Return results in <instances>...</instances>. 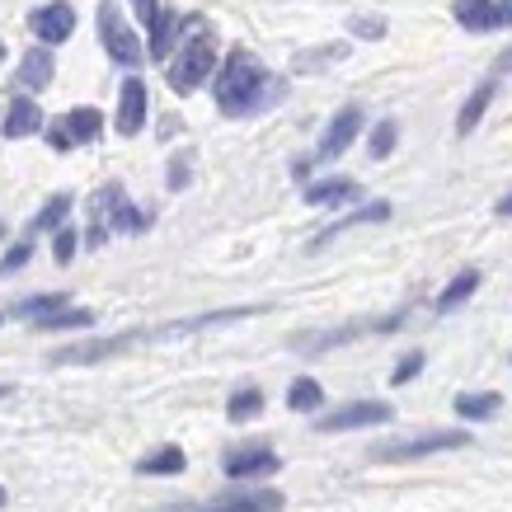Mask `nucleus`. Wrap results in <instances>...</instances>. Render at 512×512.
I'll return each mask as SVG.
<instances>
[{"mask_svg": "<svg viewBox=\"0 0 512 512\" xmlns=\"http://www.w3.org/2000/svg\"><path fill=\"white\" fill-rule=\"evenodd\" d=\"M381 221H390V202H362V207H353L348 217H339L334 226H325V231L311 240V249H320V245H329L334 235H343V231H353V226H381Z\"/></svg>", "mask_w": 512, "mask_h": 512, "instance_id": "nucleus-17", "label": "nucleus"}, {"mask_svg": "<svg viewBox=\"0 0 512 512\" xmlns=\"http://www.w3.org/2000/svg\"><path fill=\"white\" fill-rule=\"evenodd\" d=\"M76 240H80L76 231L57 226V235H52V259H57V264H71V259H76Z\"/></svg>", "mask_w": 512, "mask_h": 512, "instance_id": "nucleus-32", "label": "nucleus"}, {"mask_svg": "<svg viewBox=\"0 0 512 512\" xmlns=\"http://www.w3.org/2000/svg\"><path fill=\"white\" fill-rule=\"evenodd\" d=\"M170 188H188V156L174 160V174H170Z\"/></svg>", "mask_w": 512, "mask_h": 512, "instance_id": "nucleus-35", "label": "nucleus"}, {"mask_svg": "<svg viewBox=\"0 0 512 512\" xmlns=\"http://www.w3.org/2000/svg\"><path fill=\"white\" fill-rule=\"evenodd\" d=\"M278 451L268 447V442H249V447H235L226 451V480L235 484H254V480H268V475H278Z\"/></svg>", "mask_w": 512, "mask_h": 512, "instance_id": "nucleus-8", "label": "nucleus"}, {"mask_svg": "<svg viewBox=\"0 0 512 512\" xmlns=\"http://www.w3.org/2000/svg\"><path fill=\"white\" fill-rule=\"evenodd\" d=\"M498 71H512V47L503 52V57H498Z\"/></svg>", "mask_w": 512, "mask_h": 512, "instance_id": "nucleus-38", "label": "nucleus"}, {"mask_svg": "<svg viewBox=\"0 0 512 512\" xmlns=\"http://www.w3.org/2000/svg\"><path fill=\"white\" fill-rule=\"evenodd\" d=\"M498 19H503V24H512V0H498Z\"/></svg>", "mask_w": 512, "mask_h": 512, "instance_id": "nucleus-36", "label": "nucleus"}, {"mask_svg": "<svg viewBox=\"0 0 512 512\" xmlns=\"http://www.w3.org/2000/svg\"><path fill=\"white\" fill-rule=\"evenodd\" d=\"M71 202H76L71 193H52V198L43 202V212L33 217V231H57V226L71 217Z\"/></svg>", "mask_w": 512, "mask_h": 512, "instance_id": "nucleus-29", "label": "nucleus"}, {"mask_svg": "<svg viewBox=\"0 0 512 512\" xmlns=\"http://www.w3.org/2000/svg\"><path fill=\"white\" fill-rule=\"evenodd\" d=\"M212 76H217L212 94H217V109L226 113V118H254V113L273 109L282 99V80L273 76V71L259 62V52H249V47L226 52V62H217Z\"/></svg>", "mask_w": 512, "mask_h": 512, "instance_id": "nucleus-1", "label": "nucleus"}, {"mask_svg": "<svg viewBox=\"0 0 512 512\" xmlns=\"http://www.w3.org/2000/svg\"><path fill=\"white\" fill-rule=\"evenodd\" d=\"M141 127H146V80L127 76L123 90H118V132H123V137H137Z\"/></svg>", "mask_w": 512, "mask_h": 512, "instance_id": "nucleus-14", "label": "nucleus"}, {"mask_svg": "<svg viewBox=\"0 0 512 512\" xmlns=\"http://www.w3.org/2000/svg\"><path fill=\"white\" fill-rule=\"evenodd\" d=\"M99 43H104V52H109L118 66H127V71H137V66L146 62V47H141L137 29L127 24L118 0H99Z\"/></svg>", "mask_w": 512, "mask_h": 512, "instance_id": "nucleus-6", "label": "nucleus"}, {"mask_svg": "<svg viewBox=\"0 0 512 512\" xmlns=\"http://www.w3.org/2000/svg\"><path fill=\"white\" fill-rule=\"evenodd\" d=\"M52 76H57V62H52V47H47V43H38L33 52H24V62H19V71H15L19 90H29V94L47 90V85H52Z\"/></svg>", "mask_w": 512, "mask_h": 512, "instance_id": "nucleus-16", "label": "nucleus"}, {"mask_svg": "<svg viewBox=\"0 0 512 512\" xmlns=\"http://www.w3.org/2000/svg\"><path fill=\"white\" fill-rule=\"evenodd\" d=\"M62 306H71V296H66V292H38V296H24V301H15V315L33 325V320H43V315L62 311Z\"/></svg>", "mask_w": 512, "mask_h": 512, "instance_id": "nucleus-27", "label": "nucleus"}, {"mask_svg": "<svg viewBox=\"0 0 512 512\" xmlns=\"http://www.w3.org/2000/svg\"><path fill=\"white\" fill-rule=\"evenodd\" d=\"M217 71V29L207 19H193L188 24V38L174 47L170 62V90L174 94H198Z\"/></svg>", "mask_w": 512, "mask_h": 512, "instance_id": "nucleus-3", "label": "nucleus"}, {"mask_svg": "<svg viewBox=\"0 0 512 512\" xmlns=\"http://www.w3.org/2000/svg\"><path fill=\"white\" fill-rule=\"evenodd\" d=\"M109 231H127V235L151 231V212H137L118 184L99 188V198H94V226L85 231V245H104Z\"/></svg>", "mask_w": 512, "mask_h": 512, "instance_id": "nucleus-4", "label": "nucleus"}, {"mask_svg": "<svg viewBox=\"0 0 512 512\" xmlns=\"http://www.w3.org/2000/svg\"><path fill=\"white\" fill-rule=\"evenodd\" d=\"M188 470V456H184V447H156V451H146L137 461V475H146V480H156V475H184Z\"/></svg>", "mask_w": 512, "mask_h": 512, "instance_id": "nucleus-22", "label": "nucleus"}, {"mask_svg": "<svg viewBox=\"0 0 512 512\" xmlns=\"http://www.w3.org/2000/svg\"><path fill=\"white\" fill-rule=\"evenodd\" d=\"M249 315H259V306H231V311H212V315H188V320H174V325H151V329H137V334H113V339L76 343V348L57 353L52 362H57V367H85V362H104V357H113V353L141 348V343L188 339V334H207V329L235 325V320H249Z\"/></svg>", "mask_w": 512, "mask_h": 512, "instance_id": "nucleus-2", "label": "nucleus"}, {"mask_svg": "<svg viewBox=\"0 0 512 512\" xmlns=\"http://www.w3.org/2000/svg\"><path fill=\"white\" fill-rule=\"evenodd\" d=\"M10 395H15V386H0V400H10Z\"/></svg>", "mask_w": 512, "mask_h": 512, "instance_id": "nucleus-39", "label": "nucleus"}, {"mask_svg": "<svg viewBox=\"0 0 512 512\" xmlns=\"http://www.w3.org/2000/svg\"><path fill=\"white\" fill-rule=\"evenodd\" d=\"M99 132H104V113L99 109H71L47 127V146H52V151H71V146L99 141Z\"/></svg>", "mask_w": 512, "mask_h": 512, "instance_id": "nucleus-9", "label": "nucleus"}, {"mask_svg": "<svg viewBox=\"0 0 512 512\" xmlns=\"http://www.w3.org/2000/svg\"><path fill=\"white\" fill-rule=\"evenodd\" d=\"M498 409H503V395H498V390H466V395H456V414L466 423L494 419Z\"/></svg>", "mask_w": 512, "mask_h": 512, "instance_id": "nucleus-23", "label": "nucleus"}, {"mask_svg": "<svg viewBox=\"0 0 512 512\" xmlns=\"http://www.w3.org/2000/svg\"><path fill=\"white\" fill-rule=\"evenodd\" d=\"M362 198V184L357 179H348V174H334V179H315V184H306V202L311 207H343V202Z\"/></svg>", "mask_w": 512, "mask_h": 512, "instance_id": "nucleus-18", "label": "nucleus"}, {"mask_svg": "<svg viewBox=\"0 0 512 512\" xmlns=\"http://www.w3.org/2000/svg\"><path fill=\"white\" fill-rule=\"evenodd\" d=\"M400 325H404L400 315H386V320H372V325H339V329H329V334H296L292 348H306V357H315V353H329V348H339V343L367 339V334H381V329H400Z\"/></svg>", "mask_w": 512, "mask_h": 512, "instance_id": "nucleus-11", "label": "nucleus"}, {"mask_svg": "<svg viewBox=\"0 0 512 512\" xmlns=\"http://www.w3.org/2000/svg\"><path fill=\"white\" fill-rule=\"evenodd\" d=\"M489 104H494V80H484V85H475V90H470V99L461 104V113H456V132H461V137H466V132H475Z\"/></svg>", "mask_w": 512, "mask_h": 512, "instance_id": "nucleus-24", "label": "nucleus"}, {"mask_svg": "<svg viewBox=\"0 0 512 512\" xmlns=\"http://www.w3.org/2000/svg\"><path fill=\"white\" fill-rule=\"evenodd\" d=\"M146 29H151V43H146V57H151V62H160V66H165V57H170V52H174V38H179V15L160 5V10H156V19H151Z\"/></svg>", "mask_w": 512, "mask_h": 512, "instance_id": "nucleus-20", "label": "nucleus"}, {"mask_svg": "<svg viewBox=\"0 0 512 512\" xmlns=\"http://www.w3.org/2000/svg\"><path fill=\"white\" fill-rule=\"evenodd\" d=\"M395 419V409L386 400H348L339 409H329L315 419L320 433H348V428H376V423H390Z\"/></svg>", "mask_w": 512, "mask_h": 512, "instance_id": "nucleus-7", "label": "nucleus"}, {"mask_svg": "<svg viewBox=\"0 0 512 512\" xmlns=\"http://www.w3.org/2000/svg\"><path fill=\"white\" fill-rule=\"evenodd\" d=\"M320 404H325V386L315 376H296L287 386V409H296V414H315Z\"/></svg>", "mask_w": 512, "mask_h": 512, "instance_id": "nucleus-25", "label": "nucleus"}, {"mask_svg": "<svg viewBox=\"0 0 512 512\" xmlns=\"http://www.w3.org/2000/svg\"><path fill=\"white\" fill-rule=\"evenodd\" d=\"M395 141H400V132H395V123H376L372 127V146H367V151H372V160H386L390 151H395Z\"/></svg>", "mask_w": 512, "mask_h": 512, "instance_id": "nucleus-30", "label": "nucleus"}, {"mask_svg": "<svg viewBox=\"0 0 512 512\" xmlns=\"http://www.w3.org/2000/svg\"><path fill=\"white\" fill-rule=\"evenodd\" d=\"M90 325H94V311H85V306H62V311L33 320V329H43V334H52V329H90Z\"/></svg>", "mask_w": 512, "mask_h": 512, "instance_id": "nucleus-28", "label": "nucleus"}, {"mask_svg": "<svg viewBox=\"0 0 512 512\" xmlns=\"http://www.w3.org/2000/svg\"><path fill=\"white\" fill-rule=\"evenodd\" d=\"M0 240H5V221H0Z\"/></svg>", "mask_w": 512, "mask_h": 512, "instance_id": "nucleus-40", "label": "nucleus"}, {"mask_svg": "<svg viewBox=\"0 0 512 512\" xmlns=\"http://www.w3.org/2000/svg\"><path fill=\"white\" fill-rule=\"evenodd\" d=\"M357 132H362V104H348V109H339L334 118H329L325 137H320V146H315V160H320V165L339 160L343 151L357 141Z\"/></svg>", "mask_w": 512, "mask_h": 512, "instance_id": "nucleus-12", "label": "nucleus"}, {"mask_svg": "<svg viewBox=\"0 0 512 512\" xmlns=\"http://www.w3.org/2000/svg\"><path fill=\"white\" fill-rule=\"evenodd\" d=\"M287 498L273 494V489H235V494H221L212 503H179L174 512H282Z\"/></svg>", "mask_w": 512, "mask_h": 512, "instance_id": "nucleus-10", "label": "nucleus"}, {"mask_svg": "<svg viewBox=\"0 0 512 512\" xmlns=\"http://www.w3.org/2000/svg\"><path fill=\"white\" fill-rule=\"evenodd\" d=\"M475 292H480V273H475V268H466V273H456V278H451L447 287L437 292L433 311H437V315H456Z\"/></svg>", "mask_w": 512, "mask_h": 512, "instance_id": "nucleus-21", "label": "nucleus"}, {"mask_svg": "<svg viewBox=\"0 0 512 512\" xmlns=\"http://www.w3.org/2000/svg\"><path fill=\"white\" fill-rule=\"evenodd\" d=\"M29 259H33V245H29V240H24V245H15V249H5V254H0V278L19 273V268L29 264Z\"/></svg>", "mask_w": 512, "mask_h": 512, "instance_id": "nucleus-31", "label": "nucleus"}, {"mask_svg": "<svg viewBox=\"0 0 512 512\" xmlns=\"http://www.w3.org/2000/svg\"><path fill=\"white\" fill-rule=\"evenodd\" d=\"M43 127H47V118H43V109H38V99H33V94H15L0 132H5L10 141H24V137H38Z\"/></svg>", "mask_w": 512, "mask_h": 512, "instance_id": "nucleus-15", "label": "nucleus"}, {"mask_svg": "<svg viewBox=\"0 0 512 512\" xmlns=\"http://www.w3.org/2000/svg\"><path fill=\"white\" fill-rule=\"evenodd\" d=\"M0 62H5V47H0Z\"/></svg>", "mask_w": 512, "mask_h": 512, "instance_id": "nucleus-41", "label": "nucleus"}, {"mask_svg": "<svg viewBox=\"0 0 512 512\" xmlns=\"http://www.w3.org/2000/svg\"><path fill=\"white\" fill-rule=\"evenodd\" d=\"M348 33H357V38H381V33H386V24H381V19H353V24H348Z\"/></svg>", "mask_w": 512, "mask_h": 512, "instance_id": "nucleus-34", "label": "nucleus"}, {"mask_svg": "<svg viewBox=\"0 0 512 512\" xmlns=\"http://www.w3.org/2000/svg\"><path fill=\"white\" fill-rule=\"evenodd\" d=\"M451 15H456V24L470 29V33L503 29V19H498V0H456V5H451Z\"/></svg>", "mask_w": 512, "mask_h": 512, "instance_id": "nucleus-19", "label": "nucleus"}, {"mask_svg": "<svg viewBox=\"0 0 512 512\" xmlns=\"http://www.w3.org/2000/svg\"><path fill=\"white\" fill-rule=\"evenodd\" d=\"M29 29H33V38L38 43H47V47H57V43H66L71 33H76V10L66 5V0H52V5H38L29 15Z\"/></svg>", "mask_w": 512, "mask_h": 512, "instance_id": "nucleus-13", "label": "nucleus"}, {"mask_svg": "<svg viewBox=\"0 0 512 512\" xmlns=\"http://www.w3.org/2000/svg\"><path fill=\"white\" fill-rule=\"evenodd\" d=\"M419 372H423V353H404L400 367L390 372V386H409V381H414Z\"/></svg>", "mask_w": 512, "mask_h": 512, "instance_id": "nucleus-33", "label": "nucleus"}, {"mask_svg": "<svg viewBox=\"0 0 512 512\" xmlns=\"http://www.w3.org/2000/svg\"><path fill=\"white\" fill-rule=\"evenodd\" d=\"M461 447H470L466 428H433V433H419V437L381 442V447H372V461H386V466H409V461L442 456V451H461Z\"/></svg>", "mask_w": 512, "mask_h": 512, "instance_id": "nucleus-5", "label": "nucleus"}, {"mask_svg": "<svg viewBox=\"0 0 512 512\" xmlns=\"http://www.w3.org/2000/svg\"><path fill=\"white\" fill-rule=\"evenodd\" d=\"M259 414H264V390H259V386L235 390L231 400H226V419H231V423H254Z\"/></svg>", "mask_w": 512, "mask_h": 512, "instance_id": "nucleus-26", "label": "nucleus"}, {"mask_svg": "<svg viewBox=\"0 0 512 512\" xmlns=\"http://www.w3.org/2000/svg\"><path fill=\"white\" fill-rule=\"evenodd\" d=\"M0 325H5V315H0Z\"/></svg>", "mask_w": 512, "mask_h": 512, "instance_id": "nucleus-42", "label": "nucleus"}, {"mask_svg": "<svg viewBox=\"0 0 512 512\" xmlns=\"http://www.w3.org/2000/svg\"><path fill=\"white\" fill-rule=\"evenodd\" d=\"M498 217H512V193L503 202H498Z\"/></svg>", "mask_w": 512, "mask_h": 512, "instance_id": "nucleus-37", "label": "nucleus"}]
</instances>
